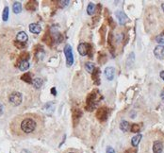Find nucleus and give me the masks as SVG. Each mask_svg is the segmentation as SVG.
I'll return each mask as SVG.
<instances>
[{"instance_id": "obj_2", "label": "nucleus", "mask_w": 164, "mask_h": 153, "mask_svg": "<svg viewBox=\"0 0 164 153\" xmlns=\"http://www.w3.org/2000/svg\"><path fill=\"white\" fill-rule=\"evenodd\" d=\"M9 101L13 106H19L23 101V95L20 92H13L9 96Z\"/></svg>"}, {"instance_id": "obj_11", "label": "nucleus", "mask_w": 164, "mask_h": 153, "mask_svg": "<svg viewBox=\"0 0 164 153\" xmlns=\"http://www.w3.org/2000/svg\"><path fill=\"white\" fill-rule=\"evenodd\" d=\"M16 39H17V42H20V43H23V44H26L27 41L29 40V37L27 35V33L25 31H20L17 33L16 35Z\"/></svg>"}, {"instance_id": "obj_12", "label": "nucleus", "mask_w": 164, "mask_h": 153, "mask_svg": "<svg viewBox=\"0 0 164 153\" xmlns=\"http://www.w3.org/2000/svg\"><path fill=\"white\" fill-rule=\"evenodd\" d=\"M29 30L31 33H34V34H39L42 30V28L40 25L36 24V23H33V24H30L29 25Z\"/></svg>"}, {"instance_id": "obj_30", "label": "nucleus", "mask_w": 164, "mask_h": 153, "mask_svg": "<svg viewBox=\"0 0 164 153\" xmlns=\"http://www.w3.org/2000/svg\"><path fill=\"white\" fill-rule=\"evenodd\" d=\"M108 26L110 27V28H112V29H114V28H116V24H115V22L113 21V19L112 18H108Z\"/></svg>"}, {"instance_id": "obj_27", "label": "nucleus", "mask_w": 164, "mask_h": 153, "mask_svg": "<svg viewBox=\"0 0 164 153\" xmlns=\"http://www.w3.org/2000/svg\"><path fill=\"white\" fill-rule=\"evenodd\" d=\"M106 61H107V56H106V54H104V53H99V59H98L99 63H100V64H103V63H106Z\"/></svg>"}, {"instance_id": "obj_39", "label": "nucleus", "mask_w": 164, "mask_h": 153, "mask_svg": "<svg viewBox=\"0 0 164 153\" xmlns=\"http://www.w3.org/2000/svg\"><path fill=\"white\" fill-rule=\"evenodd\" d=\"M51 93H52L53 95H56V94H57V92H56V89H55V88H52V90H51Z\"/></svg>"}, {"instance_id": "obj_18", "label": "nucleus", "mask_w": 164, "mask_h": 153, "mask_svg": "<svg viewBox=\"0 0 164 153\" xmlns=\"http://www.w3.org/2000/svg\"><path fill=\"white\" fill-rule=\"evenodd\" d=\"M18 66H19V69L21 71H27L29 68V63L28 61H22Z\"/></svg>"}, {"instance_id": "obj_24", "label": "nucleus", "mask_w": 164, "mask_h": 153, "mask_svg": "<svg viewBox=\"0 0 164 153\" xmlns=\"http://www.w3.org/2000/svg\"><path fill=\"white\" fill-rule=\"evenodd\" d=\"M9 13H10L9 8L8 7H5L3 13H2V19H3V21H7L9 19V14H10Z\"/></svg>"}, {"instance_id": "obj_4", "label": "nucleus", "mask_w": 164, "mask_h": 153, "mask_svg": "<svg viewBox=\"0 0 164 153\" xmlns=\"http://www.w3.org/2000/svg\"><path fill=\"white\" fill-rule=\"evenodd\" d=\"M108 109L107 107H101L96 112V117L100 122H105L108 119Z\"/></svg>"}, {"instance_id": "obj_34", "label": "nucleus", "mask_w": 164, "mask_h": 153, "mask_svg": "<svg viewBox=\"0 0 164 153\" xmlns=\"http://www.w3.org/2000/svg\"><path fill=\"white\" fill-rule=\"evenodd\" d=\"M125 153H137V149L136 148H128L127 150H125Z\"/></svg>"}, {"instance_id": "obj_23", "label": "nucleus", "mask_w": 164, "mask_h": 153, "mask_svg": "<svg viewBox=\"0 0 164 153\" xmlns=\"http://www.w3.org/2000/svg\"><path fill=\"white\" fill-rule=\"evenodd\" d=\"M21 79L28 82V83H30L31 82V74L30 73H25L22 77H21Z\"/></svg>"}, {"instance_id": "obj_29", "label": "nucleus", "mask_w": 164, "mask_h": 153, "mask_svg": "<svg viewBox=\"0 0 164 153\" xmlns=\"http://www.w3.org/2000/svg\"><path fill=\"white\" fill-rule=\"evenodd\" d=\"M156 41L158 44H164V34L163 33H160L159 35H157L156 37Z\"/></svg>"}, {"instance_id": "obj_22", "label": "nucleus", "mask_w": 164, "mask_h": 153, "mask_svg": "<svg viewBox=\"0 0 164 153\" xmlns=\"http://www.w3.org/2000/svg\"><path fill=\"white\" fill-rule=\"evenodd\" d=\"M85 69L88 73H93V71L95 69V67H94V64L93 63L88 62V63H85Z\"/></svg>"}, {"instance_id": "obj_37", "label": "nucleus", "mask_w": 164, "mask_h": 153, "mask_svg": "<svg viewBox=\"0 0 164 153\" xmlns=\"http://www.w3.org/2000/svg\"><path fill=\"white\" fill-rule=\"evenodd\" d=\"M2 113H3V105L0 103V116L2 115Z\"/></svg>"}, {"instance_id": "obj_32", "label": "nucleus", "mask_w": 164, "mask_h": 153, "mask_svg": "<svg viewBox=\"0 0 164 153\" xmlns=\"http://www.w3.org/2000/svg\"><path fill=\"white\" fill-rule=\"evenodd\" d=\"M93 46H92L90 45V46H89L88 54H87V55H88V56H89L90 58H92V57H93Z\"/></svg>"}, {"instance_id": "obj_28", "label": "nucleus", "mask_w": 164, "mask_h": 153, "mask_svg": "<svg viewBox=\"0 0 164 153\" xmlns=\"http://www.w3.org/2000/svg\"><path fill=\"white\" fill-rule=\"evenodd\" d=\"M99 32H100V35H101L102 42H104V41H105V36H106V28H105V26H102V27L100 28Z\"/></svg>"}, {"instance_id": "obj_14", "label": "nucleus", "mask_w": 164, "mask_h": 153, "mask_svg": "<svg viewBox=\"0 0 164 153\" xmlns=\"http://www.w3.org/2000/svg\"><path fill=\"white\" fill-rule=\"evenodd\" d=\"M82 116V112L80 110H74L73 111V120H74V125H76V121Z\"/></svg>"}, {"instance_id": "obj_5", "label": "nucleus", "mask_w": 164, "mask_h": 153, "mask_svg": "<svg viewBox=\"0 0 164 153\" xmlns=\"http://www.w3.org/2000/svg\"><path fill=\"white\" fill-rule=\"evenodd\" d=\"M117 19L119 20V24L120 25H124L125 23H127L129 21L128 17L126 16V14L123 12H120V11H117L116 14H115Z\"/></svg>"}, {"instance_id": "obj_33", "label": "nucleus", "mask_w": 164, "mask_h": 153, "mask_svg": "<svg viewBox=\"0 0 164 153\" xmlns=\"http://www.w3.org/2000/svg\"><path fill=\"white\" fill-rule=\"evenodd\" d=\"M64 153H82V152L77 149H69V150L65 151Z\"/></svg>"}, {"instance_id": "obj_10", "label": "nucleus", "mask_w": 164, "mask_h": 153, "mask_svg": "<svg viewBox=\"0 0 164 153\" xmlns=\"http://www.w3.org/2000/svg\"><path fill=\"white\" fill-rule=\"evenodd\" d=\"M105 75H106V78L108 79V80H112L114 79V75H115V69L113 67H107L105 69Z\"/></svg>"}, {"instance_id": "obj_3", "label": "nucleus", "mask_w": 164, "mask_h": 153, "mask_svg": "<svg viewBox=\"0 0 164 153\" xmlns=\"http://www.w3.org/2000/svg\"><path fill=\"white\" fill-rule=\"evenodd\" d=\"M64 54L66 57V65L70 67L74 63V54H73L72 46L70 45H66L64 46Z\"/></svg>"}, {"instance_id": "obj_17", "label": "nucleus", "mask_w": 164, "mask_h": 153, "mask_svg": "<svg viewBox=\"0 0 164 153\" xmlns=\"http://www.w3.org/2000/svg\"><path fill=\"white\" fill-rule=\"evenodd\" d=\"M26 9H27L28 11H30V12L35 11V10L37 9V3L34 2V1H29V2L27 3V5H26Z\"/></svg>"}, {"instance_id": "obj_38", "label": "nucleus", "mask_w": 164, "mask_h": 153, "mask_svg": "<svg viewBox=\"0 0 164 153\" xmlns=\"http://www.w3.org/2000/svg\"><path fill=\"white\" fill-rule=\"evenodd\" d=\"M159 76H160V78L164 80V71H161L160 74H159Z\"/></svg>"}, {"instance_id": "obj_41", "label": "nucleus", "mask_w": 164, "mask_h": 153, "mask_svg": "<svg viewBox=\"0 0 164 153\" xmlns=\"http://www.w3.org/2000/svg\"><path fill=\"white\" fill-rule=\"evenodd\" d=\"M162 33H163V34H164V31H163V32H162Z\"/></svg>"}, {"instance_id": "obj_1", "label": "nucleus", "mask_w": 164, "mask_h": 153, "mask_svg": "<svg viewBox=\"0 0 164 153\" xmlns=\"http://www.w3.org/2000/svg\"><path fill=\"white\" fill-rule=\"evenodd\" d=\"M44 127V122L41 116L28 114L22 117L19 122V129L17 133H22L26 136L40 134Z\"/></svg>"}, {"instance_id": "obj_13", "label": "nucleus", "mask_w": 164, "mask_h": 153, "mask_svg": "<svg viewBox=\"0 0 164 153\" xmlns=\"http://www.w3.org/2000/svg\"><path fill=\"white\" fill-rule=\"evenodd\" d=\"M92 74H93V75H92V79L94 81V83L99 84V81H98V80H100V79H99L100 69H99V68H95V69L93 71V73H92Z\"/></svg>"}, {"instance_id": "obj_26", "label": "nucleus", "mask_w": 164, "mask_h": 153, "mask_svg": "<svg viewBox=\"0 0 164 153\" xmlns=\"http://www.w3.org/2000/svg\"><path fill=\"white\" fill-rule=\"evenodd\" d=\"M43 41L46 44H48L49 46H51V43H52V37L49 33H45L44 38H43Z\"/></svg>"}, {"instance_id": "obj_25", "label": "nucleus", "mask_w": 164, "mask_h": 153, "mask_svg": "<svg viewBox=\"0 0 164 153\" xmlns=\"http://www.w3.org/2000/svg\"><path fill=\"white\" fill-rule=\"evenodd\" d=\"M140 130V124H133L130 127V131L134 133H138Z\"/></svg>"}, {"instance_id": "obj_16", "label": "nucleus", "mask_w": 164, "mask_h": 153, "mask_svg": "<svg viewBox=\"0 0 164 153\" xmlns=\"http://www.w3.org/2000/svg\"><path fill=\"white\" fill-rule=\"evenodd\" d=\"M31 83H32V86H33L35 89H39V88H41L42 85H43V80H42V79L36 78V79H34L31 81Z\"/></svg>"}, {"instance_id": "obj_15", "label": "nucleus", "mask_w": 164, "mask_h": 153, "mask_svg": "<svg viewBox=\"0 0 164 153\" xmlns=\"http://www.w3.org/2000/svg\"><path fill=\"white\" fill-rule=\"evenodd\" d=\"M141 134H137V135H135L132 139H131V144H132V145L133 146H138V145L140 144V140H141Z\"/></svg>"}, {"instance_id": "obj_31", "label": "nucleus", "mask_w": 164, "mask_h": 153, "mask_svg": "<svg viewBox=\"0 0 164 153\" xmlns=\"http://www.w3.org/2000/svg\"><path fill=\"white\" fill-rule=\"evenodd\" d=\"M15 46H17V48H19V49H23V48H25L26 44H23V43H20V42H16V43H15Z\"/></svg>"}, {"instance_id": "obj_20", "label": "nucleus", "mask_w": 164, "mask_h": 153, "mask_svg": "<svg viewBox=\"0 0 164 153\" xmlns=\"http://www.w3.org/2000/svg\"><path fill=\"white\" fill-rule=\"evenodd\" d=\"M13 10L14 14H20L22 12V5L20 2H15L13 6Z\"/></svg>"}, {"instance_id": "obj_19", "label": "nucleus", "mask_w": 164, "mask_h": 153, "mask_svg": "<svg viewBox=\"0 0 164 153\" xmlns=\"http://www.w3.org/2000/svg\"><path fill=\"white\" fill-rule=\"evenodd\" d=\"M95 10H96V5L93 3H90L87 7V13L89 15H93L95 13Z\"/></svg>"}, {"instance_id": "obj_9", "label": "nucleus", "mask_w": 164, "mask_h": 153, "mask_svg": "<svg viewBox=\"0 0 164 153\" xmlns=\"http://www.w3.org/2000/svg\"><path fill=\"white\" fill-rule=\"evenodd\" d=\"M51 37H53V39L56 41V42H61L62 41V35L59 32V30H57V29H55L54 27L52 28V30H51Z\"/></svg>"}, {"instance_id": "obj_40", "label": "nucleus", "mask_w": 164, "mask_h": 153, "mask_svg": "<svg viewBox=\"0 0 164 153\" xmlns=\"http://www.w3.org/2000/svg\"><path fill=\"white\" fill-rule=\"evenodd\" d=\"M161 8H162V10H163V13H164V3L161 4Z\"/></svg>"}, {"instance_id": "obj_36", "label": "nucleus", "mask_w": 164, "mask_h": 153, "mask_svg": "<svg viewBox=\"0 0 164 153\" xmlns=\"http://www.w3.org/2000/svg\"><path fill=\"white\" fill-rule=\"evenodd\" d=\"M69 3H70L69 1H61V2H60V4H61V7H66Z\"/></svg>"}, {"instance_id": "obj_6", "label": "nucleus", "mask_w": 164, "mask_h": 153, "mask_svg": "<svg viewBox=\"0 0 164 153\" xmlns=\"http://www.w3.org/2000/svg\"><path fill=\"white\" fill-rule=\"evenodd\" d=\"M154 55L158 60L164 59V46L159 45V46H156L155 47V50H154Z\"/></svg>"}, {"instance_id": "obj_21", "label": "nucleus", "mask_w": 164, "mask_h": 153, "mask_svg": "<svg viewBox=\"0 0 164 153\" xmlns=\"http://www.w3.org/2000/svg\"><path fill=\"white\" fill-rule=\"evenodd\" d=\"M120 128L121 130H123L124 132H126L129 129V123L127 121H122L120 123Z\"/></svg>"}, {"instance_id": "obj_35", "label": "nucleus", "mask_w": 164, "mask_h": 153, "mask_svg": "<svg viewBox=\"0 0 164 153\" xmlns=\"http://www.w3.org/2000/svg\"><path fill=\"white\" fill-rule=\"evenodd\" d=\"M107 153H115V150L111 146H108L107 147Z\"/></svg>"}, {"instance_id": "obj_7", "label": "nucleus", "mask_w": 164, "mask_h": 153, "mask_svg": "<svg viewBox=\"0 0 164 153\" xmlns=\"http://www.w3.org/2000/svg\"><path fill=\"white\" fill-rule=\"evenodd\" d=\"M152 150L153 153H162L163 151V144L161 141L156 140L153 143V146H152Z\"/></svg>"}, {"instance_id": "obj_8", "label": "nucleus", "mask_w": 164, "mask_h": 153, "mask_svg": "<svg viewBox=\"0 0 164 153\" xmlns=\"http://www.w3.org/2000/svg\"><path fill=\"white\" fill-rule=\"evenodd\" d=\"M89 46H90V44H86V43H81V44L78 45L77 50H78V52L81 56H86L88 54Z\"/></svg>"}]
</instances>
